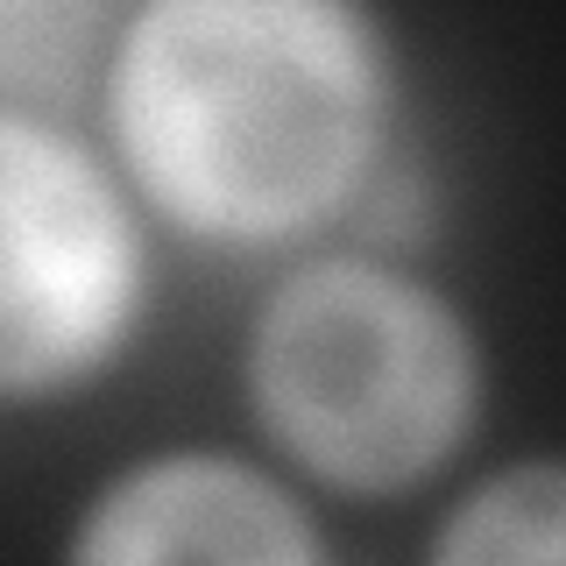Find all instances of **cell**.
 I'll list each match as a JSON object with an SVG mask.
<instances>
[{
  "label": "cell",
  "instance_id": "8992f818",
  "mask_svg": "<svg viewBox=\"0 0 566 566\" xmlns=\"http://www.w3.org/2000/svg\"><path fill=\"white\" fill-rule=\"evenodd\" d=\"M120 14L99 0H14L0 14V99L8 114L64 120L85 85H106Z\"/></svg>",
  "mask_w": 566,
  "mask_h": 566
},
{
  "label": "cell",
  "instance_id": "3957f363",
  "mask_svg": "<svg viewBox=\"0 0 566 566\" xmlns=\"http://www.w3.org/2000/svg\"><path fill=\"white\" fill-rule=\"evenodd\" d=\"M149 312V212L71 120L0 114V397L99 382Z\"/></svg>",
  "mask_w": 566,
  "mask_h": 566
},
{
  "label": "cell",
  "instance_id": "6da1fadb",
  "mask_svg": "<svg viewBox=\"0 0 566 566\" xmlns=\"http://www.w3.org/2000/svg\"><path fill=\"white\" fill-rule=\"evenodd\" d=\"M99 99L142 212L212 255L354 227L403 156L397 50L347 0H149L120 14Z\"/></svg>",
  "mask_w": 566,
  "mask_h": 566
},
{
  "label": "cell",
  "instance_id": "277c9868",
  "mask_svg": "<svg viewBox=\"0 0 566 566\" xmlns=\"http://www.w3.org/2000/svg\"><path fill=\"white\" fill-rule=\"evenodd\" d=\"M64 566H333L312 503L227 447H164L85 495Z\"/></svg>",
  "mask_w": 566,
  "mask_h": 566
},
{
  "label": "cell",
  "instance_id": "7a4b0ae2",
  "mask_svg": "<svg viewBox=\"0 0 566 566\" xmlns=\"http://www.w3.org/2000/svg\"><path fill=\"white\" fill-rule=\"evenodd\" d=\"M241 397L291 474L361 503L411 495L482 424V333L397 255H312L248 312Z\"/></svg>",
  "mask_w": 566,
  "mask_h": 566
},
{
  "label": "cell",
  "instance_id": "5b68a950",
  "mask_svg": "<svg viewBox=\"0 0 566 566\" xmlns=\"http://www.w3.org/2000/svg\"><path fill=\"white\" fill-rule=\"evenodd\" d=\"M424 566H566V453L510 460L460 489Z\"/></svg>",
  "mask_w": 566,
  "mask_h": 566
}]
</instances>
